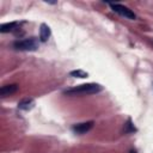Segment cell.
I'll return each instance as SVG.
<instances>
[{"label":"cell","instance_id":"cell-1","mask_svg":"<svg viewBox=\"0 0 153 153\" xmlns=\"http://www.w3.org/2000/svg\"><path fill=\"white\" fill-rule=\"evenodd\" d=\"M103 91V86L97 82H87V84H81L78 86H74L72 88H67L63 91V94L71 96V97H76V96H91L96 94Z\"/></svg>","mask_w":153,"mask_h":153},{"label":"cell","instance_id":"cell-2","mask_svg":"<svg viewBox=\"0 0 153 153\" xmlns=\"http://www.w3.org/2000/svg\"><path fill=\"white\" fill-rule=\"evenodd\" d=\"M13 48L20 51H35L39 48V39L37 37H29L24 39H17L13 42Z\"/></svg>","mask_w":153,"mask_h":153},{"label":"cell","instance_id":"cell-3","mask_svg":"<svg viewBox=\"0 0 153 153\" xmlns=\"http://www.w3.org/2000/svg\"><path fill=\"white\" fill-rule=\"evenodd\" d=\"M108 5L111 7V10H112L114 12L118 13L120 16H122V17H124V18H127V19H130V20L136 19V14H135L129 7H127V6H124V5H121V4H114V2H109Z\"/></svg>","mask_w":153,"mask_h":153},{"label":"cell","instance_id":"cell-4","mask_svg":"<svg viewBox=\"0 0 153 153\" xmlns=\"http://www.w3.org/2000/svg\"><path fill=\"white\" fill-rule=\"evenodd\" d=\"M93 124H94L93 121H87V122H82V123L74 124V126L72 127V131H73L74 134L82 135V134H86L87 131H90V130L93 128Z\"/></svg>","mask_w":153,"mask_h":153},{"label":"cell","instance_id":"cell-5","mask_svg":"<svg viewBox=\"0 0 153 153\" xmlns=\"http://www.w3.org/2000/svg\"><path fill=\"white\" fill-rule=\"evenodd\" d=\"M18 90V85L17 84H11V85H4L1 88H0V96L2 98L7 97V96H11L13 94L14 92H17Z\"/></svg>","mask_w":153,"mask_h":153},{"label":"cell","instance_id":"cell-6","mask_svg":"<svg viewBox=\"0 0 153 153\" xmlns=\"http://www.w3.org/2000/svg\"><path fill=\"white\" fill-rule=\"evenodd\" d=\"M35 106V100L32 98H24L18 103V109L24 111H30Z\"/></svg>","mask_w":153,"mask_h":153},{"label":"cell","instance_id":"cell-7","mask_svg":"<svg viewBox=\"0 0 153 153\" xmlns=\"http://www.w3.org/2000/svg\"><path fill=\"white\" fill-rule=\"evenodd\" d=\"M50 35H51L50 27L44 23L41 24V26H39V41L41 42H47L49 39Z\"/></svg>","mask_w":153,"mask_h":153},{"label":"cell","instance_id":"cell-8","mask_svg":"<svg viewBox=\"0 0 153 153\" xmlns=\"http://www.w3.org/2000/svg\"><path fill=\"white\" fill-rule=\"evenodd\" d=\"M18 23L17 22H11V23H5L0 25V32L1 33H6V32H11L14 31V29L17 27Z\"/></svg>","mask_w":153,"mask_h":153},{"label":"cell","instance_id":"cell-9","mask_svg":"<svg viewBox=\"0 0 153 153\" xmlns=\"http://www.w3.org/2000/svg\"><path fill=\"white\" fill-rule=\"evenodd\" d=\"M69 75L73 76V78H81V79H84V78H87L88 76V73L85 72V71H82V69H75V71H71L69 72Z\"/></svg>","mask_w":153,"mask_h":153},{"label":"cell","instance_id":"cell-10","mask_svg":"<svg viewBox=\"0 0 153 153\" xmlns=\"http://www.w3.org/2000/svg\"><path fill=\"white\" fill-rule=\"evenodd\" d=\"M134 131H136V128H135V126L133 124L131 120L129 118V120L127 121V123L124 124V133H134Z\"/></svg>","mask_w":153,"mask_h":153},{"label":"cell","instance_id":"cell-11","mask_svg":"<svg viewBox=\"0 0 153 153\" xmlns=\"http://www.w3.org/2000/svg\"><path fill=\"white\" fill-rule=\"evenodd\" d=\"M129 153H137V152H136L135 149H130V151H129Z\"/></svg>","mask_w":153,"mask_h":153}]
</instances>
